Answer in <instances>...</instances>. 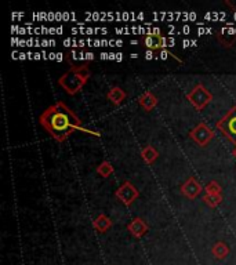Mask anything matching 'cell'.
<instances>
[{"label":"cell","mask_w":236,"mask_h":265,"mask_svg":"<svg viewBox=\"0 0 236 265\" xmlns=\"http://www.w3.org/2000/svg\"><path fill=\"white\" fill-rule=\"evenodd\" d=\"M90 71L86 65L72 66L71 69L65 72L60 79L58 84L64 88V91L69 96H75L81 91L83 86L90 79Z\"/></svg>","instance_id":"7a4b0ae2"},{"label":"cell","mask_w":236,"mask_h":265,"mask_svg":"<svg viewBox=\"0 0 236 265\" xmlns=\"http://www.w3.org/2000/svg\"><path fill=\"white\" fill-rule=\"evenodd\" d=\"M41 126L57 141H65L72 132L82 126V120L64 102L49 106L39 118Z\"/></svg>","instance_id":"6da1fadb"},{"label":"cell","mask_w":236,"mask_h":265,"mask_svg":"<svg viewBox=\"0 0 236 265\" xmlns=\"http://www.w3.org/2000/svg\"><path fill=\"white\" fill-rule=\"evenodd\" d=\"M233 155H235V156H236V148H235V150H233Z\"/></svg>","instance_id":"d6986e66"},{"label":"cell","mask_w":236,"mask_h":265,"mask_svg":"<svg viewBox=\"0 0 236 265\" xmlns=\"http://www.w3.org/2000/svg\"><path fill=\"white\" fill-rule=\"evenodd\" d=\"M189 137L199 146H206L214 138V132L205 123H199L196 127L192 128L191 132H189Z\"/></svg>","instance_id":"5b68a950"},{"label":"cell","mask_w":236,"mask_h":265,"mask_svg":"<svg viewBox=\"0 0 236 265\" xmlns=\"http://www.w3.org/2000/svg\"><path fill=\"white\" fill-rule=\"evenodd\" d=\"M115 196L119 200H121L122 203L126 204V206H130V204L133 203L135 199L140 196V192L139 190L135 188V186L131 184L130 181H125L122 184L115 192Z\"/></svg>","instance_id":"8992f818"},{"label":"cell","mask_w":236,"mask_h":265,"mask_svg":"<svg viewBox=\"0 0 236 265\" xmlns=\"http://www.w3.org/2000/svg\"><path fill=\"white\" fill-rule=\"evenodd\" d=\"M217 128L223 131L227 138L236 144V106H233L227 115L217 123Z\"/></svg>","instance_id":"277c9868"},{"label":"cell","mask_w":236,"mask_h":265,"mask_svg":"<svg viewBox=\"0 0 236 265\" xmlns=\"http://www.w3.org/2000/svg\"><path fill=\"white\" fill-rule=\"evenodd\" d=\"M206 192L207 195H221V186L217 181H211L206 186Z\"/></svg>","instance_id":"e0dca14e"},{"label":"cell","mask_w":236,"mask_h":265,"mask_svg":"<svg viewBox=\"0 0 236 265\" xmlns=\"http://www.w3.org/2000/svg\"><path fill=\"white\" fill-rule=\"evenodd\" d=\"M143 43L144 46L147 47L148 50H151V51H158L159 49H165L166 46H167V40L161 37V35H148L145 36L143 39Z\"/></svg>","instance_id":"ba28073f"},{"label":"cell","mask_w":236,"mask_h":265,"mask_svg":"<svg viewBox=\"0 0 236 265\" xmlns=\"http://www.w3.org/2000/svg\"><path fill=\"white\" fill-rule=\"evenodd\" d=\"M152 54H153V51H151V50H148V51H147V58H148V60H151Z\"/></svg>","instance_id":"ac0fdd59"},{"label":"cell","mask_w":236,"mask_h":265,"mask_svg":"<svg viewBox=\"0 0 236 265\" xmlns=\"http://www.w3.org/2000/svg\"><path fill=\"white\" fill-rule=\"evenodd\" d=\"M141 156H143V159L145 160L148 164H152L158 158H159V152H158L152 145H147L143 149V152H141Z\"/></svg>","instance_id":"4fadbf2b"},{"label":"cell","mask_w":236,"mask_h":265,"mask_svg":"<svg viewBox=\"0 0 236 265\" xmlns=\"http://www.w3.org/2000/svg\"><path fill=\"white\" fill-rule=\"evenodd\" d=\"M97 173L104 178H108V177H111L113 174V166L111 164V162L104 160L103 163L97 167Z\"/></svg>","instance_id":"9a60e30c"},{"label":"cell","mask_w":236,"mask_h":265,"mask_svg":"<svg viewBox=\"0 0 236 265\" xmlns=\"http://www.w3.org/2000/svg\"><path fill=\"white\" fill-rule=\"evenodd\" d=\"M202 185L201 182L196 181L195 177H189L187 181L184 182L183 185H181V194L184 196H187L188 199H195L199 196V194L202 192Z\"/></svg>","instance_id":"52a82bcc"},{"label":"cell","mask_w":236,"mask_h":265,"mask_svg":"<svg viewBox=\"0 0 236 265\" xmlns=\"http://www.w3.org/2000/svg\"><path fill=\"white\" fill-rule=\"evenodd\" d=\"M127 230L135 238H141V236H144L148 232V225L141 218H134L127 225Z\"/></svg>","instance_id":"9c48e42d"},{"label":"cell","mask_w":236,"mask_h":265,"mask_svg":"<svg viewBox=\"0 0 236 265\" xmlns=\"http://www.w3.org/2000/svg\"><path fill=\"white\" fill-rule=\"evenodd\" d=\"M139 102L140 105H141V108H144L147 112H149V110H152L156 105H158V98H156V96H153L151 91H148V93L143 94V96L140 97Z\"/></svg>","instance_id":"8fae6325"},{"label":"cell","mask_w":236,"mask_h":265,"mask_svg":"<svg viewBox=\"0 0 236 265\" xmlns=\"http://www.w3.org/2000/svg\"><path fill=\"white\" fill-rule=\"evenodd\" d=\"M127 94H126L125 90H122L121 87H112L107 94V98L113 104V105H119L122 102L125 101Z\"/></svg>","instance_id":"30bf717a"},{"label":"cell","mask_w":236,"mask_h":265,"mask_svg":"<svg viewBox=\"0 0 236 265\" xmlns=\"http://www.w3.org/2000/svg\"><path fill=\"white\" fill-rule=\"evenodd\" d=\"M223 200V195H206L205 202L210 207H217Z\"/></svg>","instance_id":"2e32d148"},{"label":"cell","mask_w":236,"mask_h":265,"mask_svg":"<svg viewBox=\"0 0 236 265\" xmlns=\"http://www.w3.org/2000/svg\"><path fill=\"white\" fill-rule=\"evenodd\" d=\"M187 98L196 109L203 110L213 100V94L210 93L203 84H198L195 88H192L191 91L187 94Z\"/></svg>","instance_id":"3957f363"},{"label":"cell","mask_w":236,"mask_h":265,"mask_svg":"<svg viewBox=\"0 0 236 265\" xmlns=\"http://www.w3.org/2000/svg\"><path fill=\"white\" fill-rule=\"evenodd\" d=\"M111 226H112V221L109 220L105 214L98 216L97 218H95V221H94V228H95L97 232H101V234L107 232Z\"/></svg>","instance_id":"7c38bea8"},{"label":"cell","mask_w":236,"mask_h":265,"mask_svg":"<svg viewBox=\"0 0 236 265\" xmlns=\"http://www.w3.org/2000/svg\"><path fill=\"white\" fill-rule=\"evenodd\" d=\"M211 252H213V254L217 257V258L223 260V258H225V257L228 256L229 249H228V246L224 242H217L213 246V249H211Z\"/></svg>","instance_id":"5bb4252c"}]
</instances>
